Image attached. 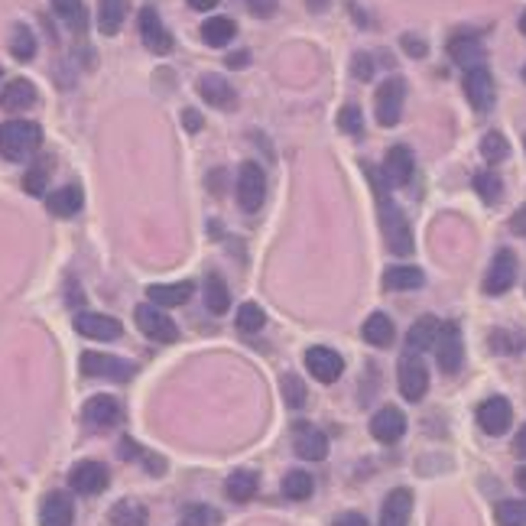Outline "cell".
<instances>
[{"label": "cell", "mask_w": 526, "mask_h": 526, "mask_svg": "<svg viewBox=\"0 0 526 526\" xmlns=\"http://www.w3.org/2000/svg\"><path fill=\"white\" fill-rule=\"evenodd\" d=\"M263 325H267V315H263V309L257 306V302H244V306L237 309V329L241 331L254 335V331H260Z\"/></svg>", "instance_id": "60d3db41"}, {"label": "cell", "mask_w": 526, "mask_h": 526, "mask_svg": "<svg viewBox=\"0 0 526 526\" xmlns=\"http://www.w3.org/2000/svg\"><path fill=\"white\" fill-rule=\"evenodd\" d=\"M296 455L306 461H322L325 455H329V435L322 433V429H315V426H299L296 429Z\"/></svg>", "instance_id": "cb8c5ba5"}, {"label": "cell", "mask_w": 526, "mask_h": 526, "mask_svg": "<svg viewBox=\"0 0 526 526\" xmlns=\"http://www.w3.org/2000/svg\"><path fill=\"white\" fill-rule=\"evenodd\" d=\"M439 329H442V322L433 319V315H426V319L416 322L413 329L406 331V345H410V351H413V355H419V351L433 348L435 339H439Z\"/></svg>", "instance_id": "4dcf8cb0"}, {"label": "cell", "mask_w": 526, "mask_h": 526, "mask_svg": "<svg viewBox=\"0 0 526 526\" xmlns=\"http://www.w3.org/2000/svg\"><path fill=\"white\" fill-rule=\"evenodd\" d=\"M225 490L235 504H247L251 498H257V490H260V478H257V471H251V468L231 471L227 481H225Z\"/></svg>", "instance_id": "83f0119b"}, {"label": "cell", "mask_w": 526, "mask_h": 526, "mask_svg": "<svg viewBox=\"0 0 526 526\" xmlns=\"http://www.w3.org/2000/svg\"><path fill=\"white\" fill-rule=\"evenodd\" d=\"M406 433V416L396 410V406H384L377 410L374 419H371V435L384 445H394L396 439H403Z\"/></svg>", "instance_id": "e0dca14e"}, {"label": "cell", "mask_w": 526, "mask_h": 526, "mask_svg": "<svg viewBox=\"0 0 526 526\" xmlns=\"http://www.w3.org/2000/svg\"><path fill=\"white\" fill-rule=\"evenodd\" d=\"M68 484H72L76 494H85V498L101 494L108 488V468L101 461H78L76 468L68 471Z\"/></svg>", "instance_id": "7c38bea8"}, {"label": "cell", "mask_w": 526, "mask_h": 526, "mask_svg": "<svg viewBox=\"0 0 526 526\" xmlns=\"http://www.w3.org/2000/svg\"><path fill=\"white\" fill-rule=\"evenodd\" d=\"M192 292H195V283L182 280V283H156V286L147 290V296L160 309H176V306H186L192 299Z\"/></svg>", "instance_id": "7402d4cb"}, {"label": "cell", "mask_w": 526, "mask_h": 526, "mask_svg": "<svg viewBox=\"0 0 526 526\" xmlns=\"http://www.w3.org/2000/svg\"><path fill=\"white\" fill-rule=\"evenodd\" d=\"M514 451H517L520 458H526V426L517 433V439H514Z\"/></svg>", "instance_id": "db71d44e"}, {"label": "cell", "mask_w": 526, "mask_h": 526, "mask_svg": "<svg viewBox=\"0 0 526 526\" xmlns=\"http://www.w3.org/2000/svg\"><path fill=\"white\" fill-rule=\"evenodd\" d=\"M481 156H484L488 163H504L510 156L507 137H504V133H498V131L484 133V137H481Z\"/></svg>", "instance_id": "74e56055"}, {"label": "cell", "mask_w": 526, "mask_h": 526, "mask_svg": "<svg viewBox=\"0 0 526 526\" xmlns=\"http://www.w3.org/2000/svg\"><path fill=\"white\" fill-rule=\"evenodd\" d=\"M514 423V406L504 396H490L478 406V426L488 435H504Z\"/></svg>", "instance_id": "4fadbf2b"}, {"label": "cell", "mask_w": 526, "mask_h": 526, "mask_svg": "<svg viewBox=\"0 0 526 526\" xmlns=\"http://www.w3.org/2000/svg\"><path fill=\"white\" fill-rule=\"evenodd\" d=\"M410 514H413V494L406 488H396L384 500V510H380L377 526H406L410 523Z\"/></svg>", "instance_id": "603a6c76"}, {"label": "cell", "mask_w": 526, "mask_h": 526, "mask_svg": "<svg viewBox=\"0 0 526 526\" xmlns=\"http://www.w3.org/2000/svg\"><path fill=\"white\" fill-rule=\"evenodd\" d=\"M215 4H221V0H188V7H195V10H211Z\"/></svg>", "instance_id": "11a10c76"}, {"label": "cell", "mask_w": 526, "mask_h": 526, "mask_svg": "<svg viewBox=\"0 0 526 526\" xmlns=\"http://www.w3.org/2000/svg\"><path fill=\"white\" fill-rule=\"evenodd\" d=\"M494 517L500 526H526V500H500Z\"/></svg>", "instance_id": "f35d334b"}, {"label": "cell", "mask_w": 526, "mask_h": 526, "mask_svg": "<svg viewBox=\"0 0 526 526\" xmlns=\"http://www.w3.org/2000/svg\"><path fill=\"white\" fill-rule=\"evenodd\" d=\"M403 101H406V82L403 78H387L377 85L374 94V111H377V124L380 127H394L403 114Z\"/></svg>", "instance_id": "3957f363"}, {"label": "cell", "mask_w": 526, "mask_h": 526, "mask_svg": "<svg viewBox=\"0 0 526 526\" xmlns=\"http://www.w3.org/2000/svg\"><path fill=\"white\" fill-rule=\"evenodd\" d=\"M312 490H315V481H312L309 471H290L283 478V498L290 500H309Z\"/></svg>", "instance_id": "8d00e7d4"}, {"label": "cell", "mask_w": 526, "mask_h": 526, "mask_svg": "<svg viewBox=\"0 0 526 526\" xmlns=\"http://www.w3.org/2000/svg\"><path fill=\"white\" fill-rule=\"evenodd\" d=\"M124 17H127V0H101L98 4V29L104 36H114L124 27Z\"/></svg>", "instance_id": "d6a6232c"}, {"label": "cell", "mask_w": 526, "mask_h": 526, "mask_svg": "<svg viewBox=\"0 0 526 526\" xmlns=\"http://www.w3.org/2000/svg\"><path fill=\"white\" fill-rule=\"evenodd\" d=\"M514 280H517V254L504 247V251H498L494 260H490V270H488V276H484V292H488V296H504V292L514 286Z\"/></svg>", "instance_id": "8fae6325"}, {"label": "cell", "mask_w": 526, "mask_h": 526, "mask_svg": "<svg viewBox=\"0 0 526 526\" xmlns=\"http://www.w3.org/2000/svg\"><path fill=\"white\" fill-rule=\"evenodd\" d=\"M306 367H309V374L315 377L319 384H335V380L345 374V357L335 348L315 345V348L306 351Z\"/></svg>", "instance_id": "9c48e42d"}, {"label": "cell", "mask_w": 526, "mask_h": 526, "mask_svg": "<svg viewBox=\"0 0 526 526\" xmlns=\"http://www.w3.org/2000/svg\"><path fill=\"white\" fill-rule=\"evenodd\" d=\"M237 202L244 211H260L267 202V176L257 163H244L237 172Z\"/></svg>", "instance_id": "8992f818"}, {"label": "cell", "mask_w": 526, "mask_h": 526, "mask_svg": "<svg viewBox=\"0 0 526 526\" xmlns=\"http://www.w3.org/2000/svg\"><path fill=\"white\" fill-rule=\"evenodd\" d=\"M43 131L33 121H7L0 127V156L10 163H23L39 150Z\"/></svg>", "instance_id": "7a4b0ae2"}, {"label": "cell", "mask_w": 526, "mask_h": 526, "mask_svg": "<svg viewBox=\"0 0 526 526\" xmlns=\"http://www.w3.org/2000/svg\"><path fill=\"white\" fill-rule=\"evenodd\" d=\"M351 76H355L357 82H371V76H374V66H371V56H367V52H357V56H355Z\"/></svg>", "instance_id": "bcb514c9"}, {"label": "cell", "mask_w": 526, "mask_h": 526, "mask_svg": "<svg viewBox=\"0 0 526 526\" xmlns=\"http://www.w3.org/2000/svg\"><path fill=\"white\" fill-rule=\"evenodd\" d=\"M400 394L410 400V403H419L426 396V390H429V371H426V364H423V357L419 355H410L406 357H400Z\"/></svg>", "instance_id": "52a82bcc"}, {"label": "cell", "mask_w": 526, "mask_h": 526, "mask_svg": "<svg viewBox=\"0 0 526 526\" xmlns=\"http://www.w3.org/2000/svg\"><path fill=\"white\" fill-rule=\"evenodd\" d=\"M82 374L124 384V380H131L133 377V364L131 361H124V357L101 355V351H85V355H82Z\"/></svg>", "instance_id": "5b68a950"}, {"label": "cell", "mask_w": 526, "mask_h": 526, "mask_svg": "<svg viewBox=\"0 0 526 526\" xmlns=\"http://www.w3.org/2000/svg\"><path fill=\"white\" fill-rule=\"evenodd\" d=\"M474 192L481 195V202L494 205L500 198V192H504V182H500L498 172H478V176H474Z\"/></svg>", "instance_id": "ab89813d"}, {"label": "cell", "mask_w": 526, "mask_h": 526, "mask_svg": "<svg viewBox=\"0 0 526 526\" xmlns=\"http://www.w3.org/2000/svg\"><path fill=\"white\" fill-rule=\"evenodd\" d=\"M517 488H520V490H523V494H526V465H523V468L517 471Z\"/></svg>", "instance_id": "9f6ffc18"}, {"label": "cell", "mask_w": 526, "mask_h": 526, "mask_svg": "<svg viewBox=\"0 0 526 526\" xmlns=\"http://www.w3.org/2000/svg\"><path fill=\"white\" fill-rule=\"evenodd\" d=\"M52 10H56V17L62 20L72 33H85L88 29V10L82 0H52Z\"/></svg>", "instance_id": "836d02e7"}, {"label": "cell", "mask_w": 526, "mask_h": 526, "mask_svg": "<svg viewBox=\"0 0 526 526\" xmlns=\"http://www.w3.org/2000/svg\"><path fill=\"white\" fill-rule=\"evenodd\" d=\"M140 39H143V46L150 49L153 56H166V52L172 49L170 29L163 27L160 13H156L153 7H143L140 10Z\"/></svg>", "instance_id": "5bb4252c"}, {"label": "cell", "mask_w": 526, "mask_h": 526, "mask_svg": "<svg viewBox=\"0 0 526 526\" xmlns=\"http://www.w3.org/2000/svg\"><path fill=\"white\" fill-rule=\"evenodd\" d=\"M218 523V514L211 507H186L182 510V526H211Z\"/></svg>", "instance_id": "f6af8a7d"}, {"label": "cell", "mask_w": 526, "mask_h": 526, "mask_svg": "<svg viewBox=\"0 0 526 526\" xmlns=\"http://www.w3.org/2000/svg\"><path fill=\"white\" fill-rule=\"evenodd\" d=\"M416 160L410 147H390L384 156V172L380 176L387 179V186H406L413 179Z\"/></svg>", "instance_id": "2e32d148"}, {"label": "cell", "mask_w": 526, "mask_h": 526, "mask_svg": "<svg viewBox=\"0 0 526 526\" xmlns=\"http://www.w3.org/2000/svg\"><path fill=\"white\" fill-rule=\"evenodd\" d=\"M247 4V10L254 13V17H260V20H267V17H273L276 13V0H244Z\"/></svg>", "instance_id": "7dc6e473"}, {"label": "cell", "mask_w": 526, "mask_h": 526, "mask_svg": "<svg viewBox=\"0 0 526 526\" xmlns=\"http://www.w3.org/2000/svg\"><path fill=\"white\" fill-rule=\"evenodd\" d=\"M198 94H202V101L211 104V108H225V111H231L237 104V94L235 88L227 85L221 76H202V82H198Z\"/></svg>", "instance_id": "484cf974"}, {"label": "cell", "mask_w": 526, "mask_h": 526, "mask_svg": "<svg viewBox=\"0 0 526 526\" xmlns=\"http://www.w3.org/2000/svg\"><path fill=\"white\" fill-rule=\"evenodd\" d=\"M36 85L29 82V78H13V82H7L4 85V92H0V108L4 111H27V108H33L36 104Z\"/></svg>", "instance_id": "d4e9b609"}, {"label": "cell", "mask_w": 526, "mask_h": 526, "mask_svg": "<svg viewBox=\"0 0 526 526\" xmlns=\"http://www.w3.org/2000/svg\"><path fill=\"white\" fill-rule=\"evenodd\" d=\"M510 231H514V235H520V237H526V205L520 208L517 215L510 218Z\"/></svg>", "instance_id": "f907efd6"}, {"label": "cell", "mask_w": 526, "mask_h": 526, "mask_svg": "<svg viewBox=\"0 0 526 526\" xmlns=\"http://www.w3.org/2000/svg\"><path fill=\"white\" fill-rule=\"evenodd\" d=\"M283 400H286V406H292V410H299V406L306 403V384H302L296 374L283 377Z\"/></svg>", "instance_id": "7bdbcfd3"}, {"label": "cell", "mask_w": 526, "mask_h": 526, "mask_svg": "<svg viewBox=\"0 0 526 526\" xmlns=\"http://www.w3.org/2000/svg\"><path fill=\"white\" fill-rule=\"evenodd\" d=\"M0 78H4V72H0Z\"/></svg>", "instance_id": "91938a15"}, {"label": "cell", "mask_w": 526, "mask_h": 526, "mask_svg": "<svg viewBox=\"0 0 526 526\" xmlns=\"http://www.w3.org/2000/svg\"><path fill=\"white\" fill-rule=\"evenodd\" d=\"M76 331L94 341H111L124 331V325L114 315H104V312H78L76 315Z\"/></svg>", "instance_id": "9a60e30c"}, {"label": "cell", "mask_w": 526, "mask_h": 526, "mask_svg": "<svg viewBox=\"0 0 526 526\" xmlns=\"http://www.w3.org/2000/svg\"><path fill=\"white\" fill-rule=\"evenodd\" d=\"M202 296H205L208 312H215V315L227 312V306H231V292H227L225 280H221L218 273H208L205 276V290H202Z\"/></svg>", "instance_id": "e575fe53"}, {"label": "cell", "mask_w": 526, "mask_h": 526, "mask_svg": "<svg viewBox=\"0 0 526 526\" xmlns=\"http://www.w3.org/2000/svg\"><path fill=\"white\" fill-rule=\"evenodd\" d=\"M339 131L351 133V137H361V133H364V114H361L357 104H348V108L339 111Z\"/></svg>", "instance_id": "b9f144b4"}, {"label": "cell", "mask_w": 526, "mask_h": 526, "mask_svg": "<svg viewBox=\"0 0 526 526\" xmlns=\"http://www.w3.org/2000/svg\"><path fill=\"white\" fill-rule=\"evenodd\" d=\"M367 176H371V186H374L377 211H380V227H384L387 247H390L396 257L413 254V231H410V225H406L403 211H400L396 202L390 198V186H387V179L377 176L374 170H367Z\"/></svg>", "instance_id": "6da1fadb"}, {"label": "cell", "mask_w": 526, "mask_h": 526, "mask_svg": "<svg viewBox=\"0 0 526 526\" xmlns=\"http://www.w3.org/2000/svg\"><path fill=\"white\" fill-rule=\"evenodd\" d=\"M465 98H468L471 108H474V111H481V114L494 108L498 88H494V76H490L484 66L468 68V72H465Z\"/></svg>", "instance_id": "30bf717a"}, {"label": "cell", "mask_w": 526, "mask_h": 526, "mask_svg": "<svg viewBox=\"0 0 526 526\" xmlns=\"http://www.w3.org/2000/svg\"><path fill=\"white\" fill-rule=\"evenodd\" d=\"M331 526H367V520L361 517V514H341Z\"/></svg>", "instance_id": "816d5d0a"}, {"label": "cell", "mask_w": 526, "mask_h": 526, "mask_svg": "<svg viewBox=\"0 0 526 526\" xmlns=\"http://www.w3.org/2000/svg\"><path fill=\"white\" fill-rule=\"evenodd\" d=\"M82 416H85V423L94 426V429H108V426H114L121 419V406H117L114 396L98 394L82 406Z\"/></svg>", "instance_id": "44dd1931"}, {"label": "cell", "mask_w": 526, "mask_h": 526, "mask_svg": "<svg viewBox=\"0 0 526 526\" xmlns=\"http://www.w3.org/2000/svg\"><path fill=\"white\" fill-rule=\"evenodd\" d=\"M202 124H205V121H202V114L192 111V108H188V111L182 114V127H186L188 133H198V131H202Z\"/></svg>", "instance_id": "c3c4849f"}, {"label": "cell", "mask_w": 526, "mask_h": 526, "mask_svg": "<svg viewBox=\"0 0 526 526\" xmlns=\"http://www.w3.org/2000/svg\"><path fill=\"white\" fill-rule=\"evenodd\" d=\"M247 62H251V52H235V56L227 59V66L231 68H244Z\"/></svg>", "instance_id": "f5cc1de1"}, {"label": "cell", "mask_w": 526, "mask_h": 526, "mask_svg": "<svg viewBox=\"0 0 526 526\" xmlns=\"http://www.w3.org/2000/svg\"><path fill=\"white\" fill-rule=\"evenodd\" d=\"M82 205H85V192H82L78 182H68V186L56 188L52 195H46L49 215L56 218H76L82 211Z\"/></svg>", "instance_id": "ffe728a7"}, {"label": "cell", "mask_w": 526, "mask_h": 526, "mask_svg": "<svg viewBox=\"0 0 526 526\" xmlns=\"http://www.w3.org/2000/svg\"><path fill=\"white\" fill-rule=\"evenodd\" d=\"M235 36H237V23L231 17H211V20L202 23V39H205L208 46L221 49V46H227Z\"/></svg>", "instance_id": "1f68e13d"}, {"label": "cell", "mask_w": 526, "mask_h": 526, "mask_svg": "<svg viewBox=\"0 0 526 526\" xmlns=\"http://www.w3.org/2000/svg\"><path fill=\"white\" fill-rule=\"evenodd\" d=\"M435 361H439V367L445 371V374H455L461 367V361H465V345H461V329L455 325V322H442L439 329V339H435Z\"/></svg>", "instance_id": "ba28073f"}, {"label": "cell", "mask_w": 526, "mask_h": 526, "mask_svg": "<svg viewBox=\"0 0 526 526\" xmlns=\"http://www.w3.org/2000/svg\"><path fill=\"white\" fill-rule=\"evenodd\" d=\"M147 520H150L147 507L133 498L117 500L111 507V514H108V526H147Z\"/></svg>", "instance_id": "f546056e"}, {"label": "cell", "mask_w": 526, "mask_h": 526, "mask_svg": "<svg viewBox=\"0 0 526 526\" xmlns=\"http://www.w3.org/2000/svg\"><path fill=\"white\" fill-rule=\"evenodd\" d=\"M403 49L413 59H423L426 56V43H423V39H416V36H403Z\"/></svg>", "instance_id": "681fc988"}, {"label": "cell", "mask_w": 526, "mask_h": 526, "mask_svg": "<svg viewBox=\"0 0 526 526\" xmlns=\"http://www.w3.org/2000/svg\"><path fill=\"white\" fill-rule=\"evenodd\" d=\"M523 82H526V66H523Z\"/></svg>", "instance_id": "680465c9"}, {"label": "cell", "mask_w": 526, "mask_h": 526, "mask_svg": "<svg viewBox=\"0 0 526 526\" xmlns=\"http://www.w3.org/2000/svg\"><path fill=\"white\" fill-rule=\"evenodd\" d=\"M361 335H364V341H367V345H374V348H390V345H394V339H396V329H394V322H390V315H384V312H374V315L364 322Z\"/></svg>", "instance_id": "f1b7e54d"}, {"label": "cell", "mask_w": 526, "mask_h": 526, "mask_svg": "<svg viewBox=\"0 0 526 526\" xmlns=\"http://www.w3.org/2000/svg\"><path fill=\"white\" fill-rule=\"evenodd\" d=\"M520 29H523V36H526V10H523V17H520Z\"/></svg>", "instance_id": "6f0895ef"}, {"label": "cell", "mask_w": 526, "mask_h": 526, "mask_svg": "<svg viewBox=\"0 0 526 526\" xmlns=\"http://www.w3.org/2000/svg\"><path fill=\"white\" fill-rule=\"evenodd\" d=\"M133 319H137V329H140L147 339L160 341V345H172V341H179L176 322H172L160 306H137Z\"/></svg>", "instance_id": "277c9868"}, {"label": "cell", "mask_w": 526, "mask_h": 526, "mask_svg": "<svg viewBox=\"0 0 526 526\" xmlns=\"http://www.w3.org/2000/svg\"><path fill=\"white\" fill-rule=\"evenodd\" d=\"M449 56H451V62L461 66L465 72L484 66V46H481V39L471 36V33H458V36L449 39Z\"/></svg>", "instance_id": "d6986e66"}, {"label": "cell", "mask_w": 526, "mask_h": 526, "mask_svg": "<svg viewBox=\"0 0 526 526\" xmlns=\"http://www.w3.org/2000/svg\"><path fill=\"white\" fill-rule=\"evenodd\" d=\"M426 283V273L419 267H410V263H400V267H390L384 273V290L390 292H413V290H423Z\"/></svg>", "instance_id": "4316f807"}, {"label": "cell", "mask_w": 526, "mask_h": 526, "mask_svg": "<svg viewBox=\"0 0 526 526\" xmlns=\"http://www.w3.org/2000/svg\"><path fill=\"white\" fill-rule=\"evenodd\" d=\"M76 520V504L68 494L62 490H52L43 498V507H39V526H72Z\"/></svg>", "instance_id": "ac0fdd59"}, {"label": "cell", "mask_w": 526, "mask_h": 526, "mask_svg": "<svg viewBox=\"0 0 526 526\" xmlns=\"http://www.w3.org/2000/svg\"><path fill=\"white\" fill-rule=\"evenodd\" d=\"M46 182H49V163H43V166H33V170L23 176V188H27V195H43L46 192Z\"/></svg>", "instance_id": "ee69618b"}, {"label": "cell", "mask_w": 526, "mask_h": 526, "mask_svg": "<svg viewBox=\"0 0 526 526\" xmlns=\"http://www.w3.org/2000/svg\"><path fill=\"white\" fill-rule=\"evenodd\" d=\"M10 56L17 59V62H29V59L36 56V36H33V29H29L27 23H17V27H13Z\"/></svg>", "instance_id": "d590c367"}, {"label": "cell", "mask_w": 526, "mask_h": 526, "mask_svg": "<svg viewBox=\"0 0 526 526\" xmlns=\"http://www.w3.org/2000/svg\"><path fill=\"white\" fill-rule=\"evenodd\" d=\"M523 143H526V140H523Z\"/></svg>", "instance_id": "94428289"}]
</instances>
